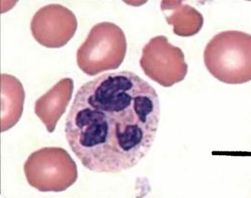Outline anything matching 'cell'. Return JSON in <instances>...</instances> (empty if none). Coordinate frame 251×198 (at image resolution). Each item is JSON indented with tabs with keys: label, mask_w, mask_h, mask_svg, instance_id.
I'll use <instances>...</instances> for the list:
<instances>
[{
	"label": "cell",
	"mask_w": 251,
	"mask_h": 198,
	"mask_svg": "<svg viewBox=\"0 0 251 198\" xmlns=\"http://www.w3.org/2000/svg\"><path fill=\"white\" fill-rule=\"evenodd\" d=\"M160 119L158 94L150 83L131 71L108 73L78 89L65 135L84 167L119 173L148 154Z\"/></svg>",
	"instance_id": "1"
},
{
	"label": "cell",
	"mask_w": 251,
	"mask_h": 198,
	"mask_svg": "<svg viewBox=\"0 0 251 198\" xmlns=\"http://www.w3.org/2000/svg\"><path fill=\"white\" fill-rule=\"evenodd\" d=\"M161 9L168 24L173 26L174 33L179 36H195L203 25L202 14L195 8L180 2L163 1Z\"/></svg>",
	"instance_id": "9"
},
{
	"label": "cell",
	"mask_w": 251,
	"mask_h": 198,
	"mask_svg": "<svg viewBox=\"0 0 251 198\" xmlns=\"http://www.w3.org/2000/svg\"><path fill=\"white\" fill-rule=\"evenodd\" d=\"M78 21L72 11L59 4L41 8L33 16L30 30L35 40L48 48H61L74 37Z\"/></svg>",
	"instance_id": "6"
},
{
	"label": "cell",
	"mask_w": 251,
	"mask_h": 198,
	"mask_svg": "<svg viewBox=\"0 0 251 198\" xmlns=\"http://www.w3.org/2000/svg\"><path fill=\"white\" fill-rule=\"evenodd\" d=\"M127 51L124 30L109 22L98 23L90 30L76 53L77 65L82 72L94 76L118 69Z\"/></svg>",
	"instance_id": "3"
},
{
	"label": "cell",
	"mask_w": 251,
	"mask_h": 198,
	"mask_svg": "<svg viewBox=\"0 0 251 198\" xmlns=\"http://www.w3.org/2000/svg\"><path fill=\"white\" fill-rule=\"evenodd\" d=\"M140 65L147 77L163 87L183 81L188 71L182 49L165 36H154L144 45Z\"/></svg>",
	"instance_id": "5"
},
{
	"label": "cell",
	"mask_w": 251,
	"mask_h": 198,
	"mask_svg": "<svg viewBox=\"0 0 251 198\" xmlns=\"http://www.w3.org/2000/svg\"><path fill=\"white\" fill-rule=\"evenodd\" d=\"M74 90V80L63 78L35 102V113L50 133L54 132L58 121L66 112Z\"/></svg>",
	"instance_id": "7"
},
{
	"label": "cell",
	"mask_w": 251,
	"mask_h": 198,
	"mask_svg": "<svg viewBox=\"0 0 251 198\" xmlns=\"http://www.w3.org/2000/svg\"><path fill=\"white\" fill-rule=\"evenodd\" d=\"M1 132L14 127L23 115L25 93L23 84L8 74L1 75Z\"/></svg>",
	"instance_id": "8"
},
{
	"label": "cell",
	"mask_w": 251,
	"mask_h": 198,
	"mask_svg": "<svg viewBox=\"0 0 251 198\" xmlns=\"http://www.w3.org/2000/svg\"><path fill=\"white\" fill-rule=\"evenodd\" d=\"M204 63L212 76L227 84L251 81V35L239 30L220 32L208 42Z\"/></svg>",
	"instance_id": "2"
},
{
	"label": "cell",
	"mask_w": 251,
	"mask_h": 198,
	"mask_svg": "<svg viewBox=\"0 0 251 198\" xmlns=\"http://www.w3.org/2000/svg\"><path fill=\"white\" fill-rule=\"evenodd\" d=\"M27 183L42 192L67 190L78 179L77 165L61 147H44L29 155L24 164Z\"/></svg>",
	"instance_id": "4"
}]
</instances>
